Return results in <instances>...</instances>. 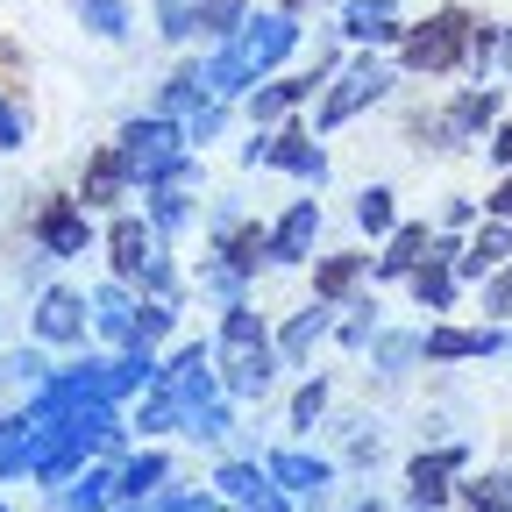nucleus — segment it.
<instances>
[{
	"label": "nucleus",
	"instance_id": "f257e3e1",
	"mask_svg": "<svg viewBox=\"0 0 512 512\" xmlns=\"http://www.w3.org/2000/svg\"><path fill=\"white\" fill-rule=\"evenodd\" d=\"M299 15L292 8H264V15H242V29L214 50V57H200V72H207V93L214 100H249V86L256 79H271L278 64L299 50Z\"/></svg>",
	"mask_w": 512,
	"mask_h": 512
},
{
	"label": "nucleus",
	"instance_id": "f03ea898",
	"mask_svg": "<svg viewBox=\"0 0 512 512\" xmlns=\"http://www.w3.org/2000/svg\"><path fill=\"white\" fill-rule=\"evenodd\" d=\"M214 370H221V392H228V399H264L271 384H278V342H271L264 320H256V306H249V299L221 306Z\"/></svg>",
	"mask_w": 512,
	"mask_h": 512
},
{
	"label": "nucleus",
	"instance_id": "7ed1b4c3",
	"mask_svg": "<svg viewBox=\"0 0 512 512\" xmlns=\"http://www.w3.org/2000/svg\"><path fill=\"white\" fill-rule=\"evenodd\" d=\"M470 22L477 15H463V8H434L427 22H413L399 36V64L406 72H463L470 64Z\"/></svg>",
	"mask_w": 512,
	"mask_h": 512
},
{
	"label": "nucleus",
	"instance_id": "20e7f679",
	"mask_svg": "<svg viewBox=\"0 0 512 512\" xmlns=\"http://www.w3.org/2000/svg\"><path fill=\"white\" fill-rule=\"evenodd\" d=\"M114 150H121V164H128V178H136V185H157L178 157H192L185 128H178L171 114H136V121H121Z\"/></svg>",
	"mask_w": 512,
	"mask_h": 512
},
{
	"label": "nucleus",
	"instance_id": "39448f33",
	"mask_svg": "<svg viewBox=\"0 0 512 512\" xmlns=\"http://www.w3.org/2000/svg\"><path fill=\"white\" fill-rule=\"evenodd\" d=\"M399 79H392V64L384 57H349V64H335V79L320 86V136H328V128H342V121H356L363 107H377L384 93H392Z\"/></svg>",
	"mask_w": 512,
	"mask_h": 512
},
{
	"label": "nucleus",
	"instance_id": "423d86ee",
	"mask_svg": "<svg viewBox=\"0 0 512 512\" xmlns=\"http://www.w3.org/2000/svg\"><path fill=\"white\" fill-rule=\"evenodd\" d=\"M200 178H207V171H200V150H192V157H178L157 185H143V221H150L164 242L192 228V192H200Z\"/></svg>",
	"mask_w": 512,
	"mask_h": 512
},
{
	"label": "nucleus",
	"instance_id": "0eeeda50",
	"mask_svg": "<svg viewBox=\"0 0 512 512\" xmlns=\"http://www.w3.org/2000/svg\"><path fill=\"white\" fill-rule=\"evenodd\" d=\"M29 335H36L43 349H86V335H93V306H86V292H72V285H43V299H36V313H29Z\"/></svg>",
	"mask_w": 512,
	"mask_h": 512
},
{
	"label": "nucleus",
	"instance_id": "6e6552de",
	"mask_svg": "<svg viewBox=\"0 0 512 512\" xmlns=\"http://www.w3.org/2000/svg\"><path fill=\"white\" fill-rule=\"evenodd\" d=\"M498 86H463L456 100H448L441 114H434V150H470V143H484L491 128H498Z\"/></svg>",
	"mask_w": 512,
	"mask_h": 512
},
{
	"label": "nucleus",
	"instance_id": "1a4fd4ad",
	"mask_svg": "<svg viewBox=\"0 0 512 512\" xmlns=\"http://www.w3.org/2000/svg\"><path fill=\"white\" fill-rule=\"evenodd\" d=\"M242 0H157V29L171 36V43H192V36H214V43H228L235 29H242Z\"/></svg>",
	"mask_w": 512,
	"mask_h": 512
},
{
	"label": "nucleus",
	"instance_id": "9d476101",
	"mask_svg": "<svg viewBox=\"0 0 512 512\" xmlns=\"http://www.w3.org/2000/svg\"><path fill=\"white\" fill-rule=\"evenodd\" d=\"M470 470V448L448 441V448H427V456L406 463V505L413 512H441L448 498H456V477Z\"/></svg>",
	"mask_w": 512,
	"mask_h": 512
},
{
	"label": "nucleus",
	"instance_id": "9b49d317",
	"mask_svg": "<svg viewBox=\"0 0 512 512\" xmlns=\"http://www.w3.org/2000/svg\"><path fill=\"white\" fill-rule=\"evenodd\" d=\"M328 79H335V57H313V72H292V79H256L249 86V121L256 128H278L292 107H306Z\"/></svg>",
	"mask_w": 512,
	"mask_h": 512
},
{
	"label": "nucleus",
	"instance_id": "f8f14e48",
	"mask_svg": "<svg viewBox=\"0 0 512 512\" xmlns=\"http://www.w3.org/2000/svg\"><path fill=\"white\" fill-rule=\"evenodd\" d=\"M36 249L50 264H72V256H93V214L79 200H43L36 207Z\"/></svg>",
	"mask_w": 512,
	"mask_h": 512
},
{
	"label": "nucleus",
	"instance_id": "ddd939ff",
	"mask_svg": "<svg viewBox=\"0 0 512 512\" xmlns=\"http://www.w3.org/2000/svg\"><path fill=\"white\" fill-rule=\"evenodd\" d=\"M214 498H228V505H242V512H285V505H292V491H278L271 470L249 463V456H228V463L214 470Z\"/></svg>",
	"mask_w": 512,
	"mask_h": 512
},
{
	"label": "nucleus",
	"instance_id": "4468645a",
	"mask_svg": "<svg viewBox=\"0 0 512 512\" xmlns=\"http://www.w3.org/2000/svg\"><path fill=\"white\" fill-rule=\"evenodd\" d=\"M264 164L299 178V185H313V192L328 185V150H320L306 128H271V136H264Z\"/></svg>",
	"mask_w": 512,
	"mask_h": 512
},
{
	"label": "nucleus",
	"instance_id": "2eb2a0df",
	"mask_svg": "<svg viewBox=\"0 0 512 512\" xmlns=\"http://www.w3.org/2000/svg\"><path fill=\"white\" fill-rule=\"evenodd\" d=\"M157 377L178 392V406L221 399V370H214V349H207V342H178V349H171V363H164Z\"/></svg>",
	"mask_w": 512,
	"mask_h": 512
},
{
	"label": "nucleus",
	"instance_id": "dca6fc26",
	"mask_svg": "<svg viewBox=\"0 0 512 512\" xmlns=\"http://www.w3.org/2000/svg\"><path fill=\"white\" fill-rule=\"evenodd\" d=\"M406 36V15L399 0H342V43H363V50H384Z\"/></svg>",
	"mask_w": 512,
	"mask_h": 512
},
{
	"label": "nucleus",
	"instance_id": "f3484780",
	"mask_svg": "<svg viewBox=\"0 0 512 512\" xmlns=\"http://www.w3.org/2000/svg\"><path fill=\"white\" fill-rule=\"evenodd\" d=\"M313 235H320V200H292L271 221V264L278 271H299L306 256H313Z\"/></svg>",
	"mask_w": 512,
	"mask_h": 512
},
{
	"label": "nucleus",
	"instance_id": "a211bd4d",
	"mask_svg": "<svg viewBox=\"0 0 512 512\" xmlns=\"http://www.w3.org/2000/svg\"><path fill=\"white\" fill-rule=\"evenodd\" d=\"M264 470H271V484L292 491V498H320V491L335 484V463H328V456H313V448H271Z\"/></svg>",
	"mask_w": 512,
	"mask_h": 512
},
{
	"label": "nucleus",
	"instance_id": "6ab92c4d",
	"mask_svg": "<svg viewBox=\"0 0 512 512\" xmlns=\"http://www.w3.org/2000/svg\"><path fill=\"white\" fill-rule=\"evenodd\" d=\"M328 335H335V306H328V299H306V306L285 320V328H278L271 342H278V363H306V356H313L320 342H328Z\"/></svg>",
	"mask_w": 512,
	"mask_h": 512
},
{
	"label": "nucleus",
	"instance_id": "aec40b11",
	"mask_svg": "<svg viewBox=\"0 0 512 512\" xmlns=\"http://www.w3.org/2000/svg\"><path fill=\"white\" fill-rule=\"evenodd\" d=\"M505 349V335L491 328H420V363H470V356H491Z\"/></svg>",
	"mask_w": 512,
	"mask_h": 512
},
{
	"label": "nucleus",
	"instance_id": "412c9836",
	"mask_svg": "<svg viewBox=\"0 0 512 512\" xmlns=\"http://www.w3.org/2000/svg\"><path fill=\"white\" fill-rule=\"evenodd\" d=\"M128 192H136V178H128L121 150H114V143L93 150V157H86V178H79V207H86V214H93V207H121Z\"/></svg>",
	"mask_w": 512,
	"mask_h": 512
},
{
	"label": "nucleus",
	"instance_id": "4be33fe9",
	"mask_svg": "<svg viewBox=\"0 0 512 512\" xmlns=\"http://www.w3.org/2000/svg\"><path fill=\"white\" fill-rule=\"evenodd\" d=\"M86 306H93V335H100L107 349H136V292H128L121 278L100 285Z\"/></svg>",
	"mask_w": 512,
	"mask_h": 512
},
{
	"label": "nucleus",
	"instance_id": "5701e85b",
	"mask_svg": "<svg viewBox=\"0 0 512 512\" xmlns=\"http://www.w3.org/2000/svg\"><path fill=\"white\" fill-rule=\"evenodd\" d=\"M512 256V221H498V214H484L477 228H470V242H463V256H456V278H491L498 264Z\"/></svg>",
	"mask_w": 512,
	"mask_h": 512
},
{
	"label": "nucleus",
	"instance_id": "b1692460",
	"mask_svg": "<svg viewBox=\"0 0 512 512\" xmlns=\"http://www.w3.org/2000/svg\"><path fill=\"white\" fill-rule=\"evenodd\" d=\"M427 256H434V228H427V221H399L392 235H384V256H377L370 271H377V278H413Z\"/></svg>",
	"mask_w": 512,
	"mask_h": 512
},
{
	"label": "nucleus",
	"instance_id": "393cba45",
	"mask_svg": "<svg viewBox=\"0 0 512 512\" xmlns=\"http://www.w3.org/2000/svg\"><path fill=\"white\" fill-rule=\"evenodd\" d=\"M171 427H185V406H178V392L164 377H150L143 392H136V413H128V434L136 441H157V434H171Z\"/></svg>",
	"mask_w": 512,
	"mask_h": 512
},
{
	"label": "nucleus",
	"instance_id": "a878e982",
	"mask_svg": "<svg viewBox=\"0 0 512 512\" xmlns=\"http://www.w3.org/2000/svg\"><path fill=\"white\" fill-rule=\"evenodd\" d=\"M370 278V256L363 249H342V256H320L313 264V299H328V306H349Z\"/></svg>",
	"mask_w": 512,
	"mask_h": 512
},
{
	"label": "nucleus",
	"instance_id": "bb28decb",
	"mask_svg": "<svg viewBox=\"0 0 512 512\" xmlns=\"http://www.w3.org/2000/svg\"><path fill=\"white\" fill-rule=\"evenodd\" d=\"M121 505V484H114V463L100 456V463H86L72 484L57 491V512H114Z\"/></svg>",
	"mask_w": 512,
	"mask_h": 512
},
{
	"label": "nucleus",
	"instance_id": "cd10ccee",
	"mask_svg": "<svg viewBox=\"0 0 512 512\" xmlns=\"http://www.w3.org/2000/svg\"><path fill=\"white\" fill-rule=\"evenodd\" d=\"M214 242V256H228V264L242 271V278H256V264H271V228L264 221H235V228H221V235H207Z\"/></svg>",
	"mask_w": 512,
	"mask_h": 512
},
{
	"label": "nucleus",
	"instance_id": "c85d7f7f",
	"mask_svg": "<svg viewBox=\"0 0 512 512\" xmlns=\"http://www.w3.org/2000/svg\"><path fill=\"white\" fill-rule=\"evenodd\" d=\"M114 484H121L128 505H150V491L171 484V456H164V448H136V456L114 463Z\"/></svg>",
	"mask_w": 512,
	"mask_h": 512
},
{
	"label": "nucleus",
	"instance_id": "c756f323",
	"mask_svg": "<svg viewBox=\"0 0 512 512\" xmlns=\"http://www.w3.org/2000/svg\"><path fill=\"white\" fill-rule=\"evenodd\" d=\"M406 285H413L420 313H448V306H456V285H463V278H456V256H441V249H434V256H427V264H420Z\"/></svg>",
	"mask_w": 512,
	"mask_h": 512
},
{
	"label": "nucleus",
	"instance_id": "7c9ffc66",
	"mask_svg": "<svg viewBox=\"0 0 512 512\" xmlns=\"http://www.w3.org/2000/svg\"><path fill=\"white\" fill-rule=\"evenodd\" d=\"M72 15L100 43H128V36H136V8H128V0H72Z\"/></svg>",
	"mask_w": 512,
	"mask_h": 512
},
{
	"label": "nucleus",
	"instance_id": "2f4dec72",
	"mask_svg": "<svg viewBox=\"0 0 512 512\" xmlns=\"http://www.w3.org/2000/svg\"><path fill=\"white\" fill-rule=\"evenodd\" d=\"M200 100H214V93H207V72H200V64H178V72L164 79V93H157V114L185 121V114L200 107Z\"/></svg>",
	"mask_w": 512,
	"mask_h": 512
},
{
	"label": "nucleus",
	"instance_id": "473e14b6",
	"mask_svg": "<svg viewBox=\"0 0 512 512\" xmlns=\"http://www.w3.org/2000/svg\"><path fill=\"white\" fill-rule=\"evenodd\" d=\"M356 228H363L370 242H384V235L399 228V192H392V185H363V192H356Z\"/></svg>",
	"mask_w": 512,
	"mask_h": 512
},
{
	"label": "nucleus",
	"instance_id": "72a5a7b5",
	"mask_svg": "<svg viewBox=\"0 0 512 512\" xmlns=\"http://www.w3.org/2000/svg\"><path fill=\"white\" fill-rule=\"evenodd\" d=\"M178 434H192V441H228V434H235V399L221 392V399L185 406V427H178Z\"/></svg>",
	"mask_w": 512,
	"mask_h": 512
},
{
	"label": "nucleus",
	"instance_id": "f704fd0d",
	"mask_svg": "<svg viewBox=\"0 0 512 512\" xmlns=\"http://www.w3.org/2000/svg\"><path fill=\"white\" fill-rule=\"evenodd\" d=\"M456 498H463L470 512H512V470H484V477L456 484Z\"/></svg>",
	"mask_w": 512,
	"mask_h": 512
},
{
	"label": "nucleus",
	"instance_id": "c9c22d12",
	"mask_svg": "<svg viewBox=\"0 0 512 512\" xmlns=\"http://www.w3.org/2000/svg\"><path fill=\"white\" fill-rule=\"evenodd\" d=\"M377 328H384V320H377V299L356 292V299H349V320H335V342H342V349H370Z\"/></svg>",
	"mask_w": 512,
	"mask_h": 512
},
{
	"label": "nucleus",
	"instance_id": "e433bc0d",
	"mask_svg": "<svg viewBox=\"0 0 512 512\" xmlns=\"http://www.w3.org/2000/svg\"><path fill=\"white\" fill-rule=\"evenodd\" d=\"M370 363H377L384 377H406V370L420 363V335H384V328H377V342H370Z\"/></svg>",
	"mask_w": 512,
	"mask_h": 512
},
{
	"label": "nucleus",
	"instance_id": "4c0bfd02",
	"mask_svg": "<svg viewBox=\"0 0 512 512\" xmlns=\"http://www.w3.org/2000/svg\"><path fill=\"white\" fill-rule=\"evenodd\" d=\"M178 328V306L171 299H136V349H157Z\"/></svg>",
	"mask_w": 512,
	"mask_h": 512
},
{
	"label": "nucleus",
	"instance_id": "58836bf2",
	"mask_svg": "<svg viewBox=\"0 0 512 512\" xmlns=\"http://www.w3.org/2000/svg\"><path fill=\"white\" fill-rule=\"evenodd\" d=\"M178 128H185V143H192V150L221 143V128H228V100H200V107H192V114H185Z\"/></svg>",
	"mask_w": 512,
	"mask_h": 512
},
{
	"label": "nucleus",
	"instance_id": "ea45409f",
	"mask_svg": "<svg viewBox=\"0 0 512 512\" xmlns=\"http://www.w3.org/2000/svg\"><path fill=\"white\" fill-rule=\"evenodd\" d=\"M29 477V441H22V413L15 420H0V484H15Z\"/></svg>",
	"mask_w": 512,
	"mask_h": 512
},
{
	"label": "nucleus",
	"instance_id": "a19ab883",
	"mask_svg": "<svg viewBox=\"0 0 512 512\" xmlns=\"http://www.w3.org/2000/svg\"><path fill=\"white\" fill-rule=\"evenodd\" d=\"M242 285H249V278L228 264V256H207V264H200V292H214L221 306H235V299H242Z\"/></svg>",
	"mask_w": 512,
	"mask_h": 512
},
{
	"label": "nucleus",
	"instance_id": "79ce46f5",
	"mask_svg": "<svg viewBox=\"0 0 512 512\" xmlns=\"http://www.w3.org/2000/svg\"><path fill=\"white\" fill-rule=\"evenodd\" d=\"M463 72H477V86L498 72V22H470V64Z\"/></svg>",
	"mask_w": 512,
	"mask_h": 512
},
{
	"label": "nucleus",
	"instance_id": "37998d69",
	"mask_svg": "<svg viewBox=\"0 0 512 512\" xmlns=\"http://www.w3.org/2000/svg\"><path fill=\"white\" fill-rule=\"evenodd\" d=\"M320 413H328V377H306L292 392V427H320Z\"/></svg>",
	"mask_w": 512,
	"mask_h": 512
},
{
	"label": "nucleus",
	"instance_id": "c03bdc74",
	"mask_svg": "<svg viewBox=\"0 0 512 512\" xmlns=\"http://www.w3.org/2000/svg\"><path fill=\"white\" fill-rule=\"evenodd\" d=\"M484 285V313H512V256L491 271V278H477Z\"/></svg>",
	"mask_w": 512,
	"mask_h": 512
},
{
	"label": "nucleus",
	"instance_id": "a18cd8bd",
	"mask_svg": "<svg viewBox=\"0 0 512 512\" xmlns=\"http://www.w3.org/2000/svg\"><path fill=\"white\" fill-rule=\"evenodd\" d=\"M29 143V121H22V107L0 93V150H22Z\"/></svg>",
	"mask_w": 512,
	"mask_h": 512
},
{
	"label": "nucleus",
	"instance_id": "49530a36",
	"mask_svg": "<svg viewBox=\"0 0 512 512\" xmlns=\"http://www.w3.org/2000/svg\"><path fill=\"white\" fill-rule=\"evenodd\" d=\"M441 228H448V235L477 228V200H448V207H441Z\"/></svg>",
	"mask_w": 512,
	"mask_h": 512
},
{
	"label": "nucleus",
	"instance_id": "de8ad7c7",
	"mask_svg": "<svg viewBox=\"0 0 512 512\" xmlns=\"http://www.w3.org/2000/svg\"><path fill=\"white\" fill-rule=\"evenodd\" d=\"M484 150H491V164H498V171H512V121H498V128H491Z\"/></svg>",
	"mask_w": 512,
	"mask_h": 512
},
{
	"label": "nucleus",
	"instance_id": "09e8293b",
	"mask_svg": "<svg viewBox=\"0 0 512 512\" xmlns=\"http://www.w3.org/2000/svg\"><path fill=\"white\" fill-rule=\"evenodd\" d=\"M484 214H498V221H512V171L491 185V200H484Z\"/></svg>",
	"mask_w": 512,
	"mask_h": 512
},
{
	"label": "nucleus",
	"instance_id": "8fccbe9b",
	"mask_svg": "<svg viewBox=\"0 0 512 512\" xmlns=\"http://www.w3.org/2000/svg\"><path fill=\"white\" fill-rule=\"evenodd\" d=\"M15 377H22V384H43V377H50V363H43L36 349H22V356H15Z\"/></svg>",
	"mask_w": 512,
	"mask_h": 512
},
{
	"label": "nucleus",
	"instance_id": "3c124183",
	"mask_svg": "<svg viewBox=\"0 0 512 512\" xmlns=\"http://www.w3.org/2000/svg\"><path fill=\"white\" fill-rule=\"evenodd\" d=\"M498 72L512 79V22H498Z\"/></svg>",
	"mask_w": 512,
	"mask_h": 512
},
{
	"label": "nucleus",
	"instance_id": "603ef678",
	"mask_svg": "<svg viewBox=\"0 0 512 512\" xmlns=\"http://www.w3.org/2000/svg\"><path fill=\"white\" fill-rule=\"evenodd\" d=\"M285 8H292V15H306V8H320V0H285Z\"/></svg>",
	"mask_w": 512,
	"mask_h": 512
},
{
	"label": "nucleus",
	"instance_id": "864d4df0",
	"mask_svg": "<svg viewBox=\"0 0 512 512\" xmlns=\"http://www.w3.org/2000/svg\"><path fill=\"white\" fill-rule=\"evenodd\" d=\"M349 512H384V505H377V498H363V505H349Z\"/></svg>",
	"mask_w": 512,
	"mask_h": 512
},
{
	"label": "nucleus",
	"instance_id": "5fc2aeb1",
	"mask_svg": "<svg viewBox=\"0 0 512 512\" xmlns=\"http://www.w3.org/2000/svg\"><path fill=\"white\" fill-rule=\"evenodd\" d=\"M114 512H150V505H128V498H121V505H114Z\"/></svg>",
	"mask_w": 512,
	"mask_h": 512
},
{
	"label": "nucleus",
	"instance_id": "6e6d98bb",
	"mask_svg": "<svg viewBox=\"0 0 512 512\" xmlns=\"http://www.w3.org/2000/svg\"><path fill=\"white\" fill-rule=\"evenodd\" d=\"M0 512H8V505H0Z\"/></svg>",
	"mask_w": 512,
	"mask_h": 512
}]
</instances>
